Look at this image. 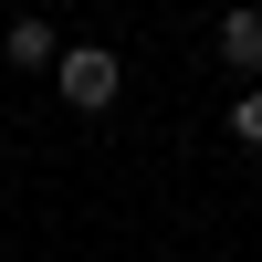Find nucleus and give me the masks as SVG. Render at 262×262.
I'll list each match as a JSON object with an SVG mask.
<instances>
[{
	"label": "nucleus",
	"instance_id": "nucleus-3",
	"mask_svg": "<svg viewBox=\"0 0 262 262\" xmlns=\"http://www.w3.org/2000/svg\"><path fill=\"white\" fill-rule=\"evenodd\" d=\"M0 53H11V63H53V21H11Z\"/></svg>",
	"mask_w": 262,
	"mask_h": 262
},
{
	"label": "nucleus",
	"instance_id": "nucleus-2",
	"mask_svg": "<svg viewBox=\"0 0 262 262\" xmlns=\"http://www.w3.org/2000/svg\"><path fill=\"white\" fill-rule=\"evenodd\" d=\"M221 63L231 74H262V11H231L221 21Z\"/></svg>",
	"mask_w": 262,
	"mask_h": 262
},
{
	"label": "nucleus",
	"instance_id": "nucleus-1",
	"mask_svg": "<svg viewBox=\"0 0 262 262\" xmlns=\"http://www.w3.org/2000/svg\"><path fill=\"white\" fill-rule=\"evenodd\" d=\"M116 84H126V63L105 53V42H74V53H63V105L105 116V105H116Z\"/></svg>",
	"mask_w": 262,
	"mask_h": 262
},
{
	"label": "nucleus",
	"instance_id": "nucleus-4",
	"mask_svg": "<svg viewBox=\"0 0 262 262\" xmlns=\"http://www.w3.org/2000/svg\"><path fill=\"white\" fill-rule=\"evenodd\" d=\"M231 137L262 147V84H242V95H231Z\"/></svg>",
	"mask_w": 262,
	"mask_h": 262
}]
</instances>
